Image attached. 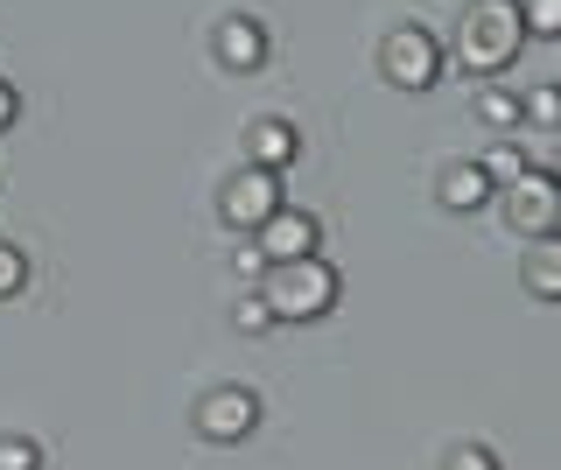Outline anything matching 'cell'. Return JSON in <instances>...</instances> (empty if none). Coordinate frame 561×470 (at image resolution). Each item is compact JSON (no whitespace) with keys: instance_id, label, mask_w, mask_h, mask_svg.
Returning <instances> with one entry per match:
<instances>
[{"instance_id":"cell-17","label":"cell","mask_w":561,"mask_h":470,"mask_svg":"<svg viewBox=\"0 0 561 470\" xmlns=\"http://www.w3.org/2000/svg\"><path fill=\"white\" fill-rule=\"evenodd\" d=\"M22 288H28V253L0 239V302H14V295H22Z\"/></svg>"},{"instance_id":"cell-3","label":"cell","mask_w":561,"mask_h":470,"mask_svg":"<svg viewBox=\"0 0 561 470\" xmlns=\"http://www.w3.org/2000/svg\"><path fill=\"white\" fill-rule=\"evenodd\" d=\"M443 36L435 28H421V22H400L393 36L379 43V78L393 84V92H428L435 78H443Z\"/></svg>"},{"instance_id":"cell-8","label":"cell","mask_w":561,"mask_h":470,"mask_svg":"<svg viewBox=\"0 0 561 470\" xmlns=\"http://www.w3.org/2000/svg\"><path fill=\"white\" fill-rule=\"evenodd\" d=\"M295 162H302V127H295V119L267 113V119H253V127H245V169H267V176H288Z\"/></svg>"},{"instance_id":"cell-14","label":"cell","mask_w":561,"mask_h":470,"mask_svg":"<svg viewBox=\"0 0 561 470\" xmlns=\"http://www.w3.org/2000/svg\"><path fill=\"white\" fill-rule=\"evenodd\" d=\"M519 119H534L540 134H554L561 127V84H534V92L519 99Z\"/></svg>"},{"instance_id":"cell-6","label":"cell","mask_w":561,"mask_h":470,"mask_svg":"<svg viewBox=\"0 0 561 470\" xmlns=\"http://www.w3.org/2000/svg\"><path fill=\"white\" fill-rule=\"evenodd\" d=\"M280 211V176H267V169H232L218 190V218L232 225V232H260Z\"/></svg>"},{"instance_id":"cell-9","label":"cell","mask_w":561,"mask_h":470,"mask_svg":"<svg viewBox=\"0 0 561 470\" xmlns=\"http://www.w3.org/2000/svg\"><path fill=\"white\" fill-rule=\"evenodd\" d=\"M267 22L260 14H225L218 28H210V57L225 64V71H260L267 64Z\"/></svg>"},{"instance_id":"cell-4","label":"cell","mask_w":561,"mask_h":470,"mask_svg":"<svg viewBox=\"0 0 561 470\" xmlns=\"http://www.w3.org/2000/svg\"><path fill=\"white\" fill-rule=\"evenodd\" d=\"M499 211L513 232L526 239H561V183H554V169L548 162H534L519 183H505L499 190Z\"/></svg>"},{"instance_id":"cell-15","label":"cell","mask_w":561,"mask_h":470,"mask_svg":"<svg viewBox=\"0 0 561 470\" xmlns=\"http://www.w3.org/2000/svg\"><path fill=\"white\" fill-rule=\"evenodd\" d=\"M519 28H526V36H540V43H554L561 36V0H526Z\"/></svg>"},{"instance_id":"cell-18","label":"cell","mask_w":561,"mask_h":470,"mask_svg":"<svg viewBox=\"0 0 561 470\" xmlns=\"http://www.w3.org/2000/svg\"><path fill=\"white\" fill-rule=\"evenodd\" d=\"M0 470H43V443L35 435H0Z\"/></svg>"},{"instance_id":"cell-12","label":"cell","mask_w":561,"mask_h":470,"mask_svg":"<svg viewBox=\"0 0 561 470\" xmlns=\"http://www.w3.org/2000/svg\"><path fill=\"white\" fill-rule=\"evenodd\" d=\"M478 169H484V183H491V190H505V183H519L534 162H526V148L513 141V134H499V141L484 148V162H478Z\"/></svg>"},{"instance_id":"cell-5","label":"cell","mask_w":561,"mask_h":470,"mask_svg":"<svg viewBox=\"0 0 561 470\" xmlns=\"http://www.w3.org/2000/svg\"><path fill=\"white\" fill-rule=\"evenodd\" d=\"M190 428H197L210 449H232L260 428V393L253 387H210L197 408H190Z\"/></svg>"},{"instance_id":"cell-21","label":"cell","mask_w":561,"mask_h":470,"mask_svg":"<svg viewBox=\"0 0 561 470\" xmlns=\"http://www.w3.org/2000/svg\"><path fill=\"white\" fill-rule=\"evenodd\" d=\"M14 119H22V92H14V84H8V78H0V134H8V127H14Z\"/></svg>"},{"instance_id":"cell-11","label":"cell","mask_w":561,"mask_h":470,"mask_svg":"<svg viewBox=\"0 0 561 470\" xmlns=\"http://www.w3.org/2000/svg\"><path fill=\"white\" fill-rule=\"evenodd\" d=\"M526 295L534 302H561V247L554 239H534V253H526Z\"/></svg>"},{"instance_id":"cell-16","label":"cell","mask_w":561,"mask_h":470,"mask_svg":"<svg viewBox=\"0 0 561 470\" xmlns=\"http://www.w3.org/2000/svg\"><path fill=\"white\" fill-rule=\"evenodd\" d=\"M232 330H239V337H267V330H274V317H267V302H260L253 288H245L239 302H232Z\"/></svg>"},{"instance_id":"cell-19","label":"cell","mask_w":561,"mask_h":470,"mask_svg":"<svg viewBox=\"0 0 561 470\" xmlns=\"http://www.w3.org/2000/svg\"><path fill=\"white\" fill-rule=\"evenodd\" d=\"M443 470H505V463H499V449H491V443H449Z\"/></svg>"},{"instance_id":"cell-7","label":"cell","mask_w":561,"mask_h":470,"mask_svg":"<svg viewBox=\"0 0 561 470\" xmlns=\"http://www.w3.org/2000/svg\"><path fill=\"white\" fill-rule=\"evenodd\" d=\"M253 247L267 253V267L274 260H309L316 247H323V225H316V211H302V204H280V211L253 232Z\"/></svg>"},{"instance_id":"cell-2","label":"cell","mask_w":561,"mask_h":470,"mask_svg":"<svg viewBox=\"0 0 561 470\" xmlns=\"http://www.w3.org/2000/svg\"><path fill=\"white\" fill-rule=\"evenodd\" d=\"M456 71L470 78H499L513 71V57L526 49V28H519V0H470L463 14H456Z\"/></svg>"},{"instance_id":"cell-10","label":"cell","mask_w":561,"mask_h":470,"mask_svg":"<svg viewBox=\"0 0 561 470\" xmlns=\"http://www.w3.org/2000/svg\"><path fill=\"white\" fill-rule=\"evenodd\" d=\"M491 197H499V190L484 183L478 162H449L443 176H435V204H443V211H484Z\"/></svg>"},{"instance_id":"cell-1","label":"cell","mask_w":561,"mask_h":470,"mask_svg":"<svg viewBox=\"0 0 561 470\" xmlns=\"http://www.w3.org/2000/svg\"><path fill=\"white\" fill-rule=\"evenodd\" d=\"M253 295L267 302L274 323H323L330 309L344 302V274L330 267L323 253H309V260H274V267L253 282Z\"/></svg>"},{"instance_id":"cell-20","label":"cell","mask_w":561,"mask_h":470,"mask_svg":"<svg viewBox=\"0 0 561 470\" xmlns=\"http://www.w3.org/2000/svg\"><path fill=\"white\" fill-rule=\"evenodd\" d=\"M232 267L245 274V282H260V274H267V253H260L253 239H245V247H232Z\"/></svg>"},{"instance_id":"cell-13","label":"cell","mask_w":561,"mask_h":470,"mask_svg":"<svg viewBox=\"0 0 561 470\" xmlns=\"http://www.w3.org/2000/svg\"><path fill=\"white\" fill-rule=\"evenodd\" d=\"M478 119H484V127H499V134H513V127H519V92L484 84V92H478Z\"/></svg>"}]
</instances>
